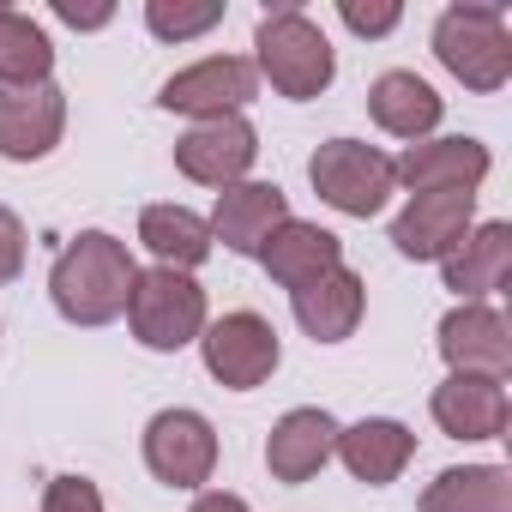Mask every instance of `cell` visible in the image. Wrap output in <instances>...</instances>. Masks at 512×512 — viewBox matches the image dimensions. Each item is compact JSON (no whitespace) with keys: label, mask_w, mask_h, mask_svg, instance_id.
<instances>
[{"label":"cell","mask_w":512,"mask_h":512,"mask_svg":"<svg viewBox=\"0 0 512 512\" xmlns=\"http://www.w3.org/2000/svg\"><path fill=\"white\" fill-rule=\"evenodd\" d=\"M133 278H139V266H133L127 241H115L109 229H85L55 253L49 296H55V314L67 326H109L127 314Z\"/></svg>","instance_id":"obj_1"},{"label":"cell","mask_w":512,"mask_h":512,"mask_svg":"<svg viewBox=\"0 0 512 512\" xmlns=\"http://www.w3.org/2000/svg\"><path fill=\"white\" fill-rule=\"evenodd\" d=\"M253 73L290 103H314L320 91H332L338 55H332V37L302 7H272L253 25Z\"/></svg>","instance_id":"obj_2"},{"label":"cell","mask_w":512,"mask_h":512,"mask_svg":"<svg viewBox=\"0 0 512 512\" xmlns=\"http://www.w3.org/2000/svg\"><path fill=\"white\" fill-rule=\"evenodd\" d=\"M434 61L476 97H494L512 79V31L500 7H446L434 19Z\"/></svg>","instance_id":"obj_3"},{"label":"cell","mask_w":512,"mask_h":512,"mask_svg":"<svg viewBox=\"0 0 512 512\" xmlns=\"http://www.w3.org/2000/svg\"><path fill=\"white\" fill-rule=\"evenodd\" d=\"M127 326L145 350L157 356H175L187 344H199L205 332V290L193 284V272H169V266H151L133 278V296H127Z\"/></svg>","instance_id":"obj_4"},{"label":"cell","mask_w":512,"mask_h":512,"mask_svg":"<svg viewBox=\"0 0 512 512\" xmlns=\"http://www.w3.org/2000/svg\"><path fill=\"white\" fill-rule=\"evenodd\" d=\"M308 181L344 217H380L386 199H392V187H398L392 157L374 151V145H362V139H326L308 157Z\"/></svg>","instance_id":"obj_5"},{"label":"cell","mask_w":512,"mask_h":512,"mask_svg":"<svg viewBox=\"0 0 512 512\" xmlns=\"http://www.w3.org/2000/svg\"><path fill=\"white\" fill-rule=\"evenodd\" d=\"M199 356H205V374L229 392H253V386H266L284 362V344H278V326L266 314H223V320H205L199 332Z\"/></svg>","instance_id":"obj_6"},{"label":"cell","mask_w":512,"mask_h":512,"mask_svg":"<svg viewBox=\"0 0 512 512\" xmlns=\"http://www.w3.org/2000/svg\"><path fill=\"white\" fill-rule=\"evenodd\" d=\"M253 97H260V73L241 55H205L181 73L163 79L157 103L169 115H193V121H223V115H241Z\"/></svg>","instance_id":"obj_7"},{"label":"cell","mask_w":512,"mask_h":512,"mask_svg":"<svg viewBox=\"0 0 512 512\" xmlns=\"http://www.w3.org/2000/svg\"><path fill=\"white\" fill-rule=\"evenodd\" d=\"M145 470L163 488H205L217 470V428L199 410H157L145 422Z\"/></svg>","instance_id":"obj_8"},{"label":"cell","mask_w":512,"mask_h":512,"mask_svg":"<svg viewBox=\"0 0 512 512\" xmlns=\"http://www.w3.org/2000/svg\"><path fill=\"white\" fill-rule=\"evenodd\" d=\"M253 157H260V133H253L247 115H223V121H193L181 139H175V169L199 187H235L247 181Z\"/></svg>","instance_id":"obj_9"},{"label":"cell","mask_w":512,"mask_h":512,"mask_svg":"<svg viewBox=\"0 0 512 512\" xmlns=\"http://www.w3.org/2000/svg\"><path fill=\"white\" fill-rule=\"evenodd\" d=\"M61 133H67V91L55 79L0 91V157L7 163H43L61 145Z\"/></svg>","instance_id":"obj_10"},{"label":"cell","mask_w":512,"mask_h":512,"mask_svg":"<svg viewBox=\"0 0 512 512\" xmlns=\"http://www.w3.org/2000/svg\"><path fill=\"white\" fill-rule=\"evenodd\" d=\"M440 356L452 374H482L506 380L512 374V326L494 302H458L440 320Z\"/></svg>","instance_id":"obj_11"},{"label":"cell","mask_w":512,"mask_h":512,"mask_svg":"<svg viewBox=\"0 0 512 512\" xmlns=\"http://www.w3.org/2000/svg\"><path fill=\"white\" fill-rule=\"evenodd\" d=\"M476 229V193H410V205L392 217V247L404 260H446Z\"/></svg>","instance_id":"obj_12"},{"label":"cell","mask_w":512,"mask_h":512,"mask_svg":"<svg viewBox=\"0 0 512 512\" xmlns=\"http://www.w3.org/2000/svg\"><path fill=\"white\" fill-rule=\"evenodd\" d=\"M488 169H494V157H488V145L470 139V133L422 139V145H410V151L392 163V175H398L410 193H476V187L488 181Z\"/></svg>","instance_id":"obj_13"},{"label":"cell","mask_w":512,"mask_h":512,"mask_svg":"<svg viewBox=\"0 0 512 512\" xmlns=\"http://www.w3.org/2000/svg\"><path fill=\"white\" fill-rule=\"evenodd\" d=\"M278 223H290V199L278 181H235L217 193V205L205 217L211 241H223L229 253H247V260H260V247L272 241Z\"/></svg>","instance_id":"obj_14"},{"label":"cell","mask_w":512,"mask_h":512,"mask_svg":"<svg viewBox=\"0 0 512 512\" xmlns=\"http://www.w3.org/2000/svg\"><path fill=\"white\" fill-rule=\"evenodd\" d=\"M332 452H338V416L320 404H302V410L278 416V428L266 440V470H272V482L302 488L332 464Z\"/></svg>","instance_id":"obj_15"},{"label":"cell","mask_w":512,"mask_h":512,"mask_svg":"<svg viewBox=\"0 0 512 512\" xmlns=\"http://www.w3.org/2000/svg\"><path fill=\"white\" fill-rule=\"evenodd\" d=\"M428 410H434L440 434H452V440H500L506 416H512L506 380H482V374H446L434 386Z\"/></svg>","instance_id":"obj_16"},{"label":"cell","mask_w":512,"mask_h":512,"mask_svg":"<svg viewBox=\"0 0 512 512\" xmlns=\"http://www.w3.org/2000/svg\"><path fill=\"white\" fill-rule=\"evenodd\" d=\"M440 278L458 302H488L506 290L512 278V223H476L446 260H440Z\"/></svg>","instance_id":"obj_17"},{"label":"cell","mask_w":512,"mask_h":512,"mask_svg":"<svg viewBox=\"0 0 512 512\" xmlns=\"http://www.w3.org/2000/svg\"><path fill=\"white\" fill-rule=\"evenodd\" d=\"M290 308H296V326L314 338V344H344L356 326H362V308H368V284L350 272V266H332L326 278L290 290Z\"/></svg>","instance_id":"obj_18"},{"label":"cell","mask_w":512,"mask_h":512,"mask_svg":"<svg viewBox=\"0 0 512 512\" xmlns=\"http://www.w3.org/2000/svg\"><path fill=\"white\" fill-rule=\"evenodd\" d=\"M368 115H374V127H380V133L422 145V139L440 127V115H446V97H440V91H434L422 73H404V67H392V73H380V79L368 85Z\"/></svg>","instance_id":"obj_19"},{"label":"cell","mask_w":512,"mask_h":512,"mask_svg":"<svg viewBox=\"0 0 512 512\" xmlns=\"http://www.w3.org/2000/svg\"><path fill=\"white\" fill-rule=\"evenodd\" d=\"M356 482L368 488H386L404 476V464L416 458V434L392 416H362L356 428H338V452H332Z\"/></svg>","instance_id":"obj_20"},{"label":"cell","mask_w":512,"mask_h":512,"mask_svg":"<svg viewBox=\"0 0 512 512\" xmlns=\"http://www.w3.org/2000/svg\"><path fill=\"white\" fill-rule=\"evenodd\" d=\"M260 266H266V278H272V284L302 290V284L326 278L332 266H344V241H338L332 229H320V223L290 217V223H278V229H272V241L260 247Z\"/></svg>","instance_id":"obj_21"},{"label":"cell","mask_w":512,"mask_h":512,"mask_svg":"<svg viewBox=\"0 0 512 512\" xmlns=\"http://www.w3.org/2000/svg\"><path fill=\"white\" fill-rule=\"evenodd\" d=\"M139 241H145V253L157 266H169V272H193V266H205L211 260V229H205V217L199 211H187V205H145L139 211Z\"/></svg>","instance_id":"obj_22"},{"label":"cell","mask_w":512,"mask_h":512,"mask_svg":"<svg viewBox=\"0 0 512 512\" xmlns=\"http://www.w3.org/2000/svg\"><path fill=\"white\" fill-rule=\"evenodd\" d=\"M422 512H512L506 464H452L422 488Z\"/></svg>","instance_id":"obj_23"},{"label":"cell","mask_w":512,"mask_h":512,"mask_svg":"<svg viewBox=\"0 0 512 512\" xmlns=\"http://www.w3.org/2000/svg\"><path fill=\"white\" fill-rule=\"evenodd\" d=\"M55 73V43L31 13L0 7V85H43Z\"/></svg>","instance_id":"obj_24"},{"label":"cell","mask_w":512,"mask_h":512,"mask_svg":"<svg viewBox=\"0 0 512 512\" xmlns=\"http://www.w3.org/2000/svg\"><path fill=\"white\" fill-rule=\"evenodd\" d=\"M223 25V0H145V31L157 43H193Z\"/></svg>","instance_id":"obj_25"},{"label":"cell","mask_w":512,"mask_h":512,"mask_svg":"<svg viewBox=\"0 0 512 512\" xmlns=\"http://www.w3.org/2000/svg\"><path fill=\"white\" fill-rule=\"evenodd\" d=\"M43 512H103V488L91 476H55L43 494Z\"/></svg>","instance_id":"obj_26"},{"label":"cell","mask_w":512,"mask_h":512,"mask_svg":"<svg viewBox=\"0 0 512 512\" xmlns=\"http://www.w3.org/2000/svg\"><path fill=\"white\" fill-rule=\"evenodd\" d=\"M338 19H344L356 37H392L404 13L392 7V0H380V7H362V0H338Z\"/></svg>","instance_id":"obj_27"},{"label":"cell","mask_w":512,"mask_h":512,"mask_svg":"<svg viewBox=\"0 0 512 512\" xmlns=\"http://www.w3.org/2000/svg\"><path fill=\"white\" fill-rule=\"evenodd\" d=\"M25 223H19V211H7L0 205V284H13L19 272H25Z\"/></svg>","instance_id":"obj_28"},{"label":"cell","mask_w":512,"mask_h":512,"mask_svg":"<svg viewBox=\"0 0 512 512\" xmlns=\"http://www.w3.org/2000/svg\"><path fill=\"white\" fill-rule=\"evenodd\" d=\"M55 19L73 25V31H103L115 13H109V7H91V13H85V7H73V0H55Z\"/></svg>","instance_id":"obj_29"},{"label":"cell","mask_w":512,"mask_h":512,"mask_svg":"<svg viewBox=\"0 0 512 512\" xmlns=\"http://www.w3.org/2000/svg\"><path fill=\"white\" fill-rule=\"evenodd\" d=\"M187 512H253V506H247L241 494H229V488H199Z\"/></svg>","instance_id":"obj_30"}]
</instances>
